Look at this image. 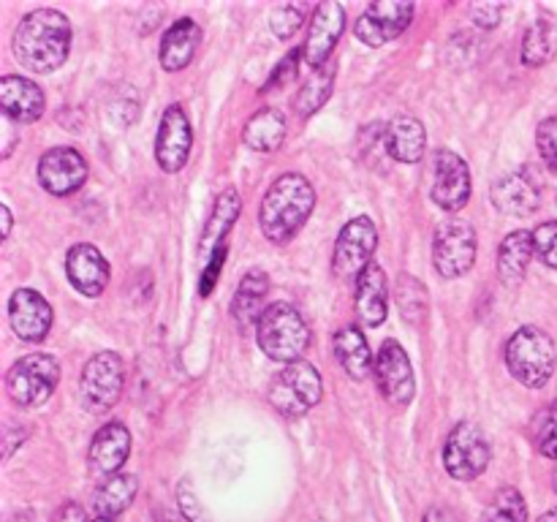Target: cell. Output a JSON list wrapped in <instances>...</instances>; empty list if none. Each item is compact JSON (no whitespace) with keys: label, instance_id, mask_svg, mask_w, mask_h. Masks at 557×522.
Returning <instances> with one entry per match:
<instances>
[{"label":"cell","instance_id":"44","mask_svg":"<svg viewBox=\"0 0 557 522\" xmlns=\"http://www.w3.org/2000/svg\"><path fill=\"white\" fill-rule=\"evenodd\" d=\"M54 522H87V514H85V509H82L79 504L69 500V504H65L63 509L58 511Z\"/></svg>","mask_w":557,"mask_h":522},{"label":"cell","instance_id":"46","mask_svg":"<svg viewBox=\"0 0 557 522\" xmlns=\"http://www.w3.org/2000/svg\"><path fill=\"white\" fill-rule=\"evenodd\" d=\"M539 522H557V509L555 511H547V514H544Z\"/></svg>","mask_w":557,"mask_h":522},{"label":"cell","instance_id":"36","mask_svg":"<svg viewBox=\"0 0 557 522\" xmlns=\"http://www.w3.org/2000/svg\"><path fill=\"white\" fill-rule=\"evenodd\" d=\"M305 20H308V5L305 3H283L272 11L270 27L281 41H288V38L297 36L302 30Z\"/></svg>","mask_w":557,"mask_h":522},{"label":"cell","instance_id":"34","mask_svg":"<svg viewBox=\"0 0 557 522\" xmlns=\"http://www.w3.org/2000/svg\"><path fill=\"white\" fill-rule=\"evenodd\" d=\"M484 522H528V506L520 489H498L493 504L484 511Z\"/></svg>","mask_w":557,"mask_h":522},{"label":"cell","instance_id":"2","mask_svg":"<svg viewBox=\"0 0 557 522\" xmlns=\"http://www.w3.org/2000/svg\"><path fill=\"white\" fill-rule=\"evenodd\" d=\"M315 207V190L299 172H288L270 185L259 207V226L275 245H286L308 223Z\"/></svg>","mask_w":557,"mask_h":522},{"label":"cell","instance_id":"22","mask_svg":"<svg viewBox=\"0 0 557 522\" xmlns=\"http://www.w3.org/2000/svg\"><path fill=\"white\" fill-rule=\"evenodd\" d=\"M131 457V430L123 422H109L92 435L90 462L96 471L114 476Z\"/></svg>","mask_w":557,"mask_h":522},{"label":"cell","instance_id":"16","mask_svg":"<svg viewBox=\"0 0 557 522\" xmlns=\"http://www.w3.org/2000/svg\"><path fill=\"white\" fill-rule=\"evenodd\" d=\"M343 30H346V9L335 0H326V3L315 5L313 16H310L308 25V38H305L302 47V60L310 69H321L324 63H330V54L335 49V44L341 41Z\"/></svg>","mask_w":557,"mask_h":522},{"label":"cell","instance_id":"31","mask_svg":"<svg viewBox=\"0 0 557 522\" xmlns=\"http://www.w3.org/2000/svg\"><path fill=\"white\" fill-rule=\"evenodd\" d=\"M557 54V20L555 16H539L531 27H528L525 38H522L520 58L522 63L539 69L547 65Z\"/></svg>","mask_w":557,"mask_h":522},{"label":"cell","instance_id":"23","mask_svg":"<svg viewBox=\"0 0 557 522\" xmlns=\"http://www.w3.org/2000/svg\"><path fill=\"white\" fill-rule=\"evenodd\" d=\"M199 44H201V27L196 25L190 16H183V20L174 22V25L163 33L161 52H158L163 71H172L174 74V71L188 69L190 60L196 58Z\"/></svg>","mask_w":557,"mask_h":522},{"label":"cell","instance_id":"3","mask_svg":"<svg viewBox=\"0 0 557 522\" xmlns=\"http://www.w3.org/2000/svg\"><path fill=\"white\" fill-rule=\"evenodd\" d=\"M259 348L275 362H299L310 346V326L294 304L272 302L256 324Z\"/></svg>","mask_w":557,"mask_h":522},{"label":"cell","instance_id":"48","mask_svg":"<svg viewBox=\"0 0 557 522\" xmlns=\"http://www.w3.org/2000/svg\"><path fill=\"white\" fill-rule=\"evenodd\" d=\"M92 522H114V520H109V517H96V520Z\"/></svg>","mask_w":557,"mask_h":522},{"label":"cell","instance_id":"45","mask_svg":"<svg viewBox=\"0 0 557 522\" xmlns=\"http://www.w3.org/2000/svg\"><path fill=\"white\" fill-rule=\"evenodd\" d=\"M0 215H3V237H9L11 234V210L9 207H0Z\"/></svg>","mask_w":557,"mask_h":522},{"label":"cell","instance_id":"9","mask_svg":"<svg viewBox=\"0 0 557 522\" xmlns=\"http://www.w3.org/2000/svg\"><path fill=\"white\" fill-rule=\"evenodd\" d=\"M476 232L468 221L449 217L435 228L433 239V264L441 277H462L473 270L476 261Z\"/></svg>","mask_w":557,"mask_h":522},{"label":"cell","instance_id":"29","mask_svg":"<svg viewBox=\"0 0 557 522\" xmlns=\"http://www.w3.org/2000/svg\"><path fill=\"white\" fill-rule=\"evenodd\" d=\"M243 139L256 152H275L286 141V117L281 109H259L253 117L245 123Z\"/></svg>","mask_w":557,"mask_h":522},{"label":"cell","instance_id":"4","mask_svg":"<svg viewBox=\"0 0 557 522\" xmlns=\"http://www.w3.org/2000/svg\"><path fill=\"white\" fill-rule=\"evenodd\" d=\"M555 340L539 326H522L506 343V368L522 386L542 389L555 375Z\"/></svg>","mask_w":557,"mask_h":522},{"label":"cell","instance_id":"49","mask_svg":"<svg viewBox=\"0 0 557 522\" xmlns=\"http://www.w3.org/2000/svg\"><path fill=\"white\" fill-rule=\"evenodd\" d=\"M553 484H555V493H557V462H555V473H553Z\"/></svg>","mask_w":557,"mask_h":522},{"label":"cell","instance_id":"13","mask_svg":"<svg viewBox=\"0 0 557 522\" xmlns=\"http://www.w3.org/2000/svg\"><path fill=\"white\" fill-rule=\"evenodd\" d=\"M85 156L74 147H52L38 158V183L52 196H71L87 183Z\"/></svg>","mask_w":557,"mask_h":522},{"label":"cell","instance_id":"24","mask_svg":"<svg viewBox=\"0 0 557 522\" xmlns=\"http://www.w3.org/2000/svg\"><path fill=\"white\" fill-rule=\"evenodd\" d=\"M267 294H270V275L264 270L245 272V277L239 281L237 291L232 297V319L237 321L239 330L245 332L259 324V319L267 310Z\"/></svg>","mask_w":557,"mask_h":522},{"label":"cell","instance_id":"41","mask_svg":"<svg viewBox=\"0 0 557 522\" xmlns=\"http://www.w3.org/2000/svg\"><path fill=\"white\" fill-rule=\"evenodd\" d=\"M302 58V49H294L292 54H288V58H283L281 63H277V69H275V74L270 76V82H267V87L264 90H272V87L275 85H286V82H292L294 79V74H297V60Z\"/></svg>","mask_w":557,"mask_h":522},{"label":"cell","instance_id":"25","mask_svg":"<svg viewBox=\"0 0 557 522\" xmlns=\"http://www.w3.org/2000/svg\"><path fill=\"white\" fill-rule=\"evenodd\" d=\"M384 147L397 163H417L422 161L424 147H428V130L417 117L400 114L392 123H386Z\"/></svg>","mask_w":557,"mask_h":522},{"label":"cell","instance_id":"21","mask_svg":"<svg viewBox=\"0 0 557 522\" xmlns=\"http://www.w3.org/2000/svg\"><path fill=\"white\" fill-rule=\"evenodd\" d=\"M490 199H493L495 210L504 215L528 217L542 204V190L528 172H511L493 185Z\"/></svg>","mask_w":557,"mask_h":522},{"label":"cell","instance_id":"10","mask_svg":"<svg viewBox=\"0 0 557 522\" xmlns=\"http://www.w3.org/2000/svg\"><path fill=\"white\" fill-rule=\"evenodd\" d=\"M375 248H379V228L368 215H357L341 228L332 253V272L341 281L362 275L364 266L373 261Z\"/></svg>","mask_w":557,"mask_h":522},{"label":"cell","instance_id":"37","mask_svg":"<svg viewBox=\"0 0 557 522\" xmlns=\"http://www.w3.org/2000/svg\"><path fill=\"white\" fill-rule=\"evenodd\" d=\"M533 243H536L539 259L557 270V221H547L533 228Z\"/></svg>","mask_w":557,"mask_h":522},{"label":"cell","instance_id":"1","mask_svg":"<svg viewBox=\"0 0 557 522\" xmlns=\"http://www.w3.org/2000/svg\"><path fill=\"white\" fill-rule=\"evenodd\" d=\"M11 52L22 69L52 74L69 60L71 22L58 9H36L22 16L11 36Z\"/></svg>","mask_w":557,"mask_h":522},{"label":"cell","instance_id":"12","mask_svg":"<svg viewBox=\"0 0 557 522\" xmlns=\"http://www.w3.org/2000/svg\"><path fill=\"white\" fill-rule=\"evenodd\" d=\"M375 384L379 391L397 408H406L417 395V378H413V364L408 359L406 348L397 340H386L379 348V357L373 364Z\"/></svg>","mask_w":557,"mask_h":522},{"label":"cell","instance_id":"6","mask_svg":"<svg viewBox=\"0 0 557 522\" xmlns=\"http://www.w3.org/2000/svg\"><path fill=\"white\" fill-rule=\"evenodd\" d=\"M60 381V364L52 353H27L5 373V391L22 408H38L52 397Z\"/></svg>","mask_w":557,"mask_h":522},{"label":"cell","instance_id":"33","mask_svg":"<svg viewBox=\"0 0 557 522\" xmlns=\"http://www.w3.org/2000/svg\"><path fill=\"white\" fill-rule=\"evenodd\" d=\"M395 302L403 321L411 326H422L430 315V294L422 281L413 275H400L395 286Z\"/></svg>","mask_w":557,"mask_h":522},{"label":"cell","instance_id":"7","mask_svg":"<svg viewBox=\"0 0 557 522\" xmlns=\"http://www.w3.org/2000/svg\"><path fill=\"white\" fill-rule=\"evenodd\" d=\"M490 440L473 422H460L444 444V468L457 482H473L490 465Z\"/></svg>","mask_w":557,"mask_h":522},{"label":"cell","instance_id":"30","mask_svg":"<svg viewBox=\"0 0 557 522\" xmlns=\"http://www.w3.org/2000/svg\"><path fill=\"white\" fill-rule=\"evenodd\" d=\"M136 493H139V478H136L134 473H114V476L103 478L101 487L96 489L92 509H96L98 517L114 520V517L123 514V511L134 504Z\"/></svg>","mask_w":557,"mask_h":522},{"label":"cell","instance_id":"17","mask_svg":"<svg viewBox=\"0 0 557 522\" xmlns=\"http://www.w3.org/2000/svg\"><path fill=\"white\" fill-rule=\"evenodd\" d=\"M9 324L25 343H41L52 330V304L36 288H16L9 299Z\"/></svg>","mask_w":557,"mask_h":522},{"label":"cell","instance_id":"38","mask_svg":"<svg viewBox=\"0 0 557 522\" xmlns=\"http://www.w3.org/2000/svg\"><path fill=\"white\" fill-rule=\"evenodd\" d=\"M536 147L549 172L557 174V117H547L536 130Z\"/></svg>","mask_w":557,"mask_h":522},{"label":"cell","instance_id":"26","mask_svg":"<svg viewBox=\"0 0 557 522\" xmlns=\"http://www.w3.org/2000/svg\"><path fill=\"white\" fill-rule=\"evenodd\" d=\"M239 210H243V201H239L237 190L234 188H226L221 196H218L210 221H207L205 226V234H201V243H199L201 259H212V256L223 248V239H226V234L232 232L234 221L239 217Z\"/></svg>","mask_w":557,"mask_h":522},{"label":"cell","instance_id":"27","mask_svg":"<svg viewBox=\"0 0 557 522\" xmlns=\"http://www.w3.org/2000/svg\"><path fill=\"white\" fill-rule=\"evenodd\" d=\"M332 346H335V357L337 362H341V368L346 370L354 381L368 378L375 362H373V353H370L368 337H364V332L359 330V326L354 324L341 326V330L335 332Z\"/></svg>","mask_w":557,"mask_h":522},{"label":"cell","instance_id":"32","mask_svg":"<svg viewBox=\"0 0 557 522\" xmlns=\"http://www.w3.org/2000/svg\"><path fill=\"white\" fill-rule=\"evenodd\" d=\"M335 76L337 69L332 60L310 74V79L305 82L302 90L294 98V109H297L299 117H310V114H315L326 101H330L332 90H335Z\"/></svg>","mask_w":557,"mask_h":522},{"label":"cell","instance_id":"40","mask_svg":"<svg viewBox=\"0 0 557 522\" xmlns=\"http://www.w3.org/2000/svg\"><path fill=\"white\" fill-rule=\"evenodd\" d=\"M468 14H471V22L476 27H482V30H493V27H498L500 20H504V5L473 3L471 9H468Z\"/></svg>","mask_w":557,"mask_h":522},{"label":"cell","instance_id":"20","mask_svg":"<svg viewBox=\"0 0 557 522\" xmlns=\"http://www.w3.org/2000/svg\"><path fill=\"white\" fill-rule=\"evenodd\" d=\"M0 109L14 123H36L47 109V96L33 79L9 74L0 79Z\"/></svg>","mask_w":557,"mask_h":522},{"label":"cell","instance_id":"28","mask_svg":"<svg viewBox=\"0 0 557 522\" xmlns=\"http://www.w3.org/2000/svg\"><path fill=\"white\" fill-rule=\"evenodd\" d=\"M533 256H536V243H533V232H511L509 237L500 243L498 248V275L500 281L517 286L525 277L528 266H531Z\"/></svg>","mask_w":557,"mask_h":522},{"label":"cell","instance_id":"18","mask_svg":"<svg viewBox=\"0 0 557 522\" xmlns=\"http://www.w3.org/2000/svg\"><path fill=\"white\" fill-rule=\"evenodd\" d=\"M65 275L82 297H101L107 291L112 270L96 245L76 243L65 256Z\"/></svg>","mask_w":557,"mask_h":522},{"label":"cell","instance_id":"15","mask_svg":"<svg viewBox=\"0 0 557 522\" xmlns=\"http://www.w3.org/2000/svg\"><path fill=\"white\" fill-rule=\"evenodd\" d=\"M190 147H194V128L180 103H172L163 112L156 136V161L163 172L174 174L188 163Z\"/></svg>","mask_w":557,"mask_h":522},{"label":"cell","instance_id":"42","mask_svg":"<svg viewBox=\"0 0 557 522\" xmlns=\"http://www.w3.org/2000/svg\"><path fill=\"white\" fill-rule=\"evenodd\" d=\"M223 256H226V248L218 250V253L210 259V264H207L205 275H201V288H199L201 297H207V294L212 291V286H215V277L221 275V270H223Z\"/></svg>","mask_w":557,"mask_h":522},{"label":"cell","instance_id":"43","mask_svg":"<svg viewBox=\"0 0 557 522\" xmlns=\"http://www.w3.org/2000/svg\"><path fill=\"white\" fill-rule=\"evenodd\" d=\"M424 522H462V517L457 511L446 509V506H430L424 511Z\"/></svg>","mask_w":557,"mask_h":522},{"label":"cell","instance_id":"39","mask_svg":"<svg viewBox=\"0 0 557 522\" xmlns=\"http://www.w3.org/2000/svg\"><path fill=\"white\" fill-rule=\"evenodd\" d=\"M177 506L180 517H185L188 522H210V514H207V509L201 506L199 495L190 489L188 478H183V482L177 484Z\"/></svg>","mask_w":557,"mask_h":522},{"label":"cell","instance_id":"35","mask_svg":"<svg viewBox=\"0 0 557 522\" xmlns=\"http://www.w3.org/2000/svg\"><path fill=\"white\" fill-rule=\"evenodd\" d=\"M533 440L544 457L557 462V400L544 406L533 419Z\"/></svg>","mask_w":557,"mask_h":522},{"label":"cell","instance_id":"5","mask_svg":"<svg viewBox=\"0 0 557 522\" xmlns=\"http://www.w3.org/2000/svg\"><path fill=\"white\" fill-rule=\"evenodd\" d=\"M321 391H324V384H321L319 370L310 362H292L283 370H277L275 378L270 381V389H267V397H270V406L275 408L281 417L286 419H299L310 411L313 406L321 402Z\"/></svg>","mask_w":557,"mask_h":522},{"label":"cell","instance_id":"19","mask_svg":"<svg viewBox=\"0 0 557 522\" xmlns=\"http://www.w3.org/2000/svg\"><path fill=\"white\" fill-rule=\"evenodd\" d=\"M354 302H357V315L364 326H381L389 315V281H386L384 266L370 261L362 270V275L357 277V294H354Z\"/></svg>","mask_w":557,"mask_h":522},{"label":"cell","instance_id":"14","mask_svg":"<svg viewBox=\"0 0 557 522\" xmlns=\"http://www.w3.org/2000/svg\"><path fill=\"white\" fill-rule=\"evenodd\" d=\"M433 201L446 212H457L471 199V172L457 152L435 150L433 158Z\"/></svg>","mask_w":557,"mask_h":522},{"label":"cell","instance_id":"8","mask_svg":"<svg viewBox=\"0 0 557 522\" xmlns=\"http://www.w3.org/2000/svg\"><path fill=\"white\" fill-rule=\"evenodd\" d=\"M123 384H125L123 359H120L114 351L96 353V357L87 359V364L82 368V375H79L82 402L96 413L109 411V408L117 406L120 395H123Z\"/></svg>","mask_w":557,"mask_h":522},{"label":"cell","instance_id":"47","mask_svg":"<svg viewBox=\"0 0 557 522\" xmlns=\"http://www.w3.org/2000/svg\"><path fill=\"white\" fill-rule=\"evenodd\" d=\"M163 522H188V520H185V517H174V514H169L166 520H163Z\"/></svg>","mask_w":557,"mask_h":522},{"label":"cell","instance_id":"11","mask_svg":"<svg viewBox=\"0 0 557 522\" xmlns=\"http://www.w3.org/2000/svg\"><path fill=\"white\" fill-rule=\"evenodd\" d=\"M413 14H417V5L411 0H379L364 9V14L354 25V33L368 47H384L408 30Z\"/></svg>","mask_w":557,"mask_h":522}]
</instances>
